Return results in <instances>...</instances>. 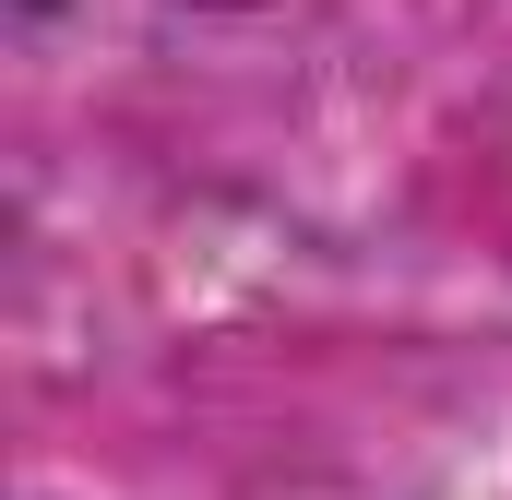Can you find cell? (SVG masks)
<instances>
[]
</instances>
